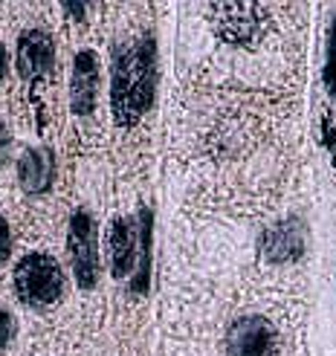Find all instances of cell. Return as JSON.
<instances>
[{
	"label": "cell",
	"instance_id": "30bf717a",
	"mask_svg": "<svg viewBox=\"0 0 336 356\" xmlns=\"http://www.w3.org/2000/svg\"><path fill=\"white\" fill-rule=\"evenodd\" d=\"M15 174H17V186L26 194H32V197L47 194L52 191V183H56V154L47 145L24 148L15 159Z\"/></svg>",
	"mask_w": 336,
	"mask_h": 356
},
{
	"label": "cell",
	"instance_id": "7a4b0ae2",
	"mask_svg": "<svg viewBox=\"0 0 336 356\" xmlns=\"http://www.w3.org/2000/svg\"><path fill=\"white\" fill-rule=\"evenodd\" d=\"M12 290L32 310L56 307L64 296V270L49 252H26L12 266Z\"/></svg>",
	"mask_w": 336,
	"mask_h": 356
},
{
	"label": "cell",
	"instance_id": "3957f363",
	"mask_svg": "<svg viewBox=\"0 0 336 356\" xmlns=\"http://www.w3.org/2000/svg\"><path fill=\"white\" fill-rule=\"evenodd\" d=\"M209 15L215 35L229 47L255 44L270 24V9L261 3H215Z\"/></svg>",
	"mask_w": 336,
	"mask_h": 356
},
{
	"label": "cell",
	"instance_id": "9a60e30c",
	"mask_svg": "<svg viewBox=\"0 0 336 356\" xmlns=\"http://www.w3.org/2000/svg\"><path fill=\"white\" fill-rule=\"evenodd\" d=\"M9 151H12V131L6 122H0V168L9 163Z\"/></svg>",
	"mask_w": 336,
	"mask_h": 356
},
{
	"label": "cell",
	"instance_id": "7c38bea8",
	"mask_svg": "<svg viewBox=\"0 0 336 356\" xmlns=\"http://www.w3.org/2000/svg\"><path fill=\"white\" fill-rule=\"evenodd\" d=\"M325 90L336 102V12L330 17L328 29V49H325Z\"/></svg>",
	"mask_w": 336,
	"mask_h": 356
},
{
	"label": "cell",
	"instance_id": "5bb4252c",
	"mask_svg": "<svg viewBox=\"0 0 336 356\" xmlns=\"http://www.w3.org/2000/svg\"><path fill=\"white\" fill-rule=\"evenodd\" d=\"M12 261V223L6 215H0V266H6Z\"/></svg>",
	"mask_w": 336,
	"mask_h": 356
},
{
	"label": "cell",
	"instance_id": "277c9868",
	"mask_svg": "<svg viewBox=\"0 0 336 356\" xmlns=\"http://www.w3.org/2000/svg\"><path fill=\"white\" fill-rule=\"evenodd\" d=\"M67 252L73 264V275L81 290H93L99 284V243L96 220L87 209H76L67 226Z\"/></svg>",
	"mask_w": 336,
	"mask_h": 356
},
{
	"label": "cell",
	"instance_id": "52a82bcc",
	"mask_svg": "<svg viewBox=\"0 0 336 356\" xmlns=\"http://www.w3.org/2000/svg\"><path fill=\"white\" fill-rule=\"evenodd\" d=\"M226 356H275V327L264 316H241L226 330Z\"/></svg>",
	"mask_w": 336,
	"mask_h": 356
},
{
	"label": "cell",
	"instance_id": "2e32d148",
	"mask_svg": "<svg viewBox=\"0 0 336 356\" xmlns=\"http://www.w3.org/2000/svg\"><path fill=\"white\" fill-rule=\"evenodd\" d=\"M9 64H12V58H9V47L0 41V84H3L6 76H9Z\"/></svg>",
	"mask_w": 336,
	"mask_h": 356
},
{
	"label": "cell",
	"instance_id": "6da1fadb",
	"mask_svg": "<svg viewBox=\"0 0 336 356\" xmlns=\"http://www.w3.org/2000/svg\"><path fill=\"white\" fill-rule=\"evenodd\" d=\"M157 44L139 35L113 49L111 64V113L116 128H136L157 96Z\"/></svg>",
	"mask_w": 336,
	"mask_h": 356
},
{
	"label": "cell",
	"instance_id": "5b68a950",
	"mask_svg": "<svg viewBox=\"0 0 336 356\" xmlns=\"http://www.w3.org/2000/svg\"><path fill=\"white\" fill-rule=\"evenodd\" d=\"M56 70V41L52 35L32 26L15 41V73L24 84H41Z\"/></svg>",
	"mask_w": 336,
	"mask_h": 356
},
{
	"label": "cell",
	"instance_id": "e0dca14e",
	"mask_svg": "<svg viewBox=\"0 0 336 356\" xmlns=\"http://www.w3.org/2000/svg\"><path fill=\"white\" fill-rule=\"evenodd\" d=\"M325 136H328V148L336 156V124H325Z\"/></svg>",
	"mask_w": 336,
	"mask_h": 356
},
{
	"label": "cell",
	"instance_id": "8992f818",
	"mask_svg": "<svg viewBox=\"0 0 336 356\" xmlns=\"http://www.w3.org/2000/svg\"><path fill=\"white\" fill-rule=\"evenodd\" d=\"M99 84L102 61L90 47H84L73 56V67H70V111H73V116H93L99 104Z\"/></svg>",
	"mask_w": 336,
	"mask_h": 356
},
{
	"label": "cell",
	"instance_id": "4fadbf2b",
	"mask_svg": "<svg viewBox=\"0 0 336 356\" xmlns=\"http://www.w3.org/2000/svg\"><path fill=\"white\" fill-rule=\"evenodd\" d=\"M15 339V316L0 305V353H6Z\"/></svg>",
	"mask_w": 336,
	"mask_h": 356
},
{
	"label": "cell",
	"instance_id": "9c48e42d",
	"mask_svg": "<svg viewBox=\"0 0 336 356\" xmlns=\"http://www.w3.org/2000/svg\"><path fill=\"white\" fill-rule=\"evenodd\" d=\"M258 249H261V255L267 261H273V264L298 261L307 249V226L298 218L278 220V223H273L270 229L261 232Z\"/></svg>",
	"mask_w": 336,
	"mask_h": 356
},
{
	"label": "cell",
	"instance_id": "ac0fdd59",
	"mask_svg": "<svg viewBox=\"0 0 336 356\" xmlns=\"http://www.w3.org/2000/svg\"><path fill=\"white\" fill-rule=\"evenodd\" d=\"M67 15H73V17H81L84 15V6H64Z\"/></svg>",
	"mask_w": 336,
	"mask_h": 356
},
{
	"label": "cell",
	"instance_id": "ba28073f",
	"mask_svg": "<svg viewBox=\"0 0 336 356\" xmlns=\"http://www.w3.org/2000/svg\"><path fill=\"white\" fill-rule=\"evenodd\" d=\"M104 249H108V266L116 281L134 278L136 264H139V220L134 218H113L108 238H104Z\"/></svg>",
	"mask_w": 336,
	"mask_h": 356
},
{
	"label": "cell",
	"instance_id": "8fae6325",
	"mask_svg": "<svg viewBox=\"0 0 336 356\" xmlns=\"http://www.w3.org/2000/svg\"><path fill=\"white\" fill-rule=\"evenodd\" d=\"M139 264H136V273L131 278V290L136 296L148 293V284H151V246H154V215L151 209H139Z\"/></svg>",
	"mask_w": 336,
	"mask_h": 356
}]
</instances>
